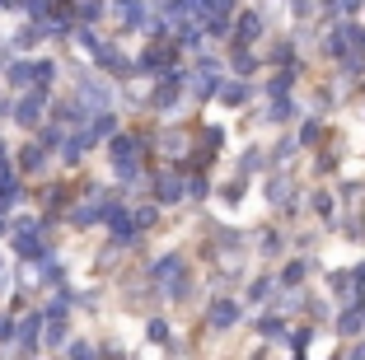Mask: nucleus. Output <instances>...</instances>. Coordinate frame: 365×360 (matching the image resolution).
Returning <instances> with one entry per match:
<instances>
[{
    "label": "nucleus",
    "instance_id": "20e7f679",
    "mask_svg": "<svg viewBox=\"0 0 365 360\" xmlns=\"http://www.w3.org/2000/svg\"><path fill=\"white\" fill-rule=\"evenodd\" d=\"M0 155H5V145H0Z\"/></svg>",
    "mask_w": 365,
    "mask_h": 360
},
{
    "label": "nucleus",
    "instance_id": "f03ea898",
    "mask_svg": "<svg viewBox=\"0 0 365 360\" xmlns=\"http://www.w3.org/2000/svg\"><path fill=\"white\" fill-rule=\"evenodd\" d=\"M0 113H5V98H0Z\"/></svg>",
    "mask_w": 365,
    "mask_h": 360
},
{
    "label": "nucleus",
    "instance_id": "f257e3e1",
    "mask_svg": "<svg viewBox=\"0 0 365 360\" xmlns=\"http://www.w3.org/2000/svg\"><path fill=\"white\" fill-rule=\"evenodd\" d=\"M33 117H38V98H29V103L19 108V122H29V127H33Z\"/></svg>",
    "mask_w": 365,
    "mask_h": 360
},
{
    "label": "nucleus",
    "instance_id": "7ed1b4c3",
    "mask_svg": "<svg viewBox=\"0 0 365 360\" xmlns=\"http://www.w3.org/2000/svg\"><path fill=\"white\" fill-rule=\"evenodd\" d=\"M0 234H5V220H0Z\"/></svg>",
    "mask_w": 365,
    "mask_h": 360
}]
</instances>
